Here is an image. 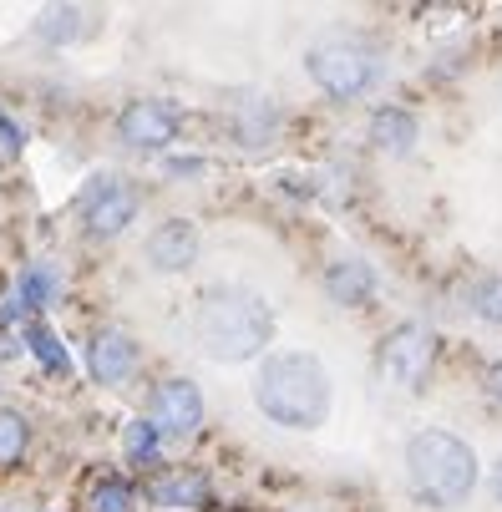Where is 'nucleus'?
I'll return each mask as SVG.
<instances>
[{
  "instance_id": "f257e3e1",
  "label": "nucleus",
  "mask_w": 502,
  "mask_h": 512,
  "mask_svg": "<svg viewBox=\"0 0 502 512\" xmlns=\"http://www.w3.org/2000/svg\"><path fill=\"white\" fill-rule=\"evenodd\" d=\"M193 340L208 360L244 365L269 350L274 340V310L264 295L244 284H208L193 305Z\"/></svg>"
},
{
  "instance_id": "f03ea898",
  "label": "nucleus",
  "mask_w": 502,
  "mask_h": 512,
  "mask_svg": "<svg viewBox=\"0 0 502 512\" xmlns=\"http://www.w3.org/2000/svg\"><path fill=\"white\" fill-rule=\"evenodd\" d=\"M330 371L325 360L310 350H279L264 355L259 376H254V406L264 411V421L284 426V431H315L330 416Z\"/></svg>"
},
{
  "instance_id": "7ed1b4c3",
  "label": "nucleus",
  "mask_w": 502,
  "mask_h": 512,
  "mask_svg": "<svg viewBox=\"0 0 502 512\" xmlns=\"http://www.w3.org/2000/svg\"><path fill=\"white\" fill-rule=\"evenodd\" d=\"M406 487L426 507H462L477 487V452L457 431L426 426L406 442Z\"/></svg>"
},
{
  "instance_id": "20e7f679",
  "label": "nucleus",
  "mask_w": 502,
  "mask_h": 512,
  "mask_svg": "<svg viewBox=\"0 0 502 512\" xmlns=\"http://www.w3.org/2000/svg\"><path fill=\"white\" fill-rule=\"evenodd\" d=\"M381 51L376 41L366 36H355V31H330L320 36L310 51H305V71H310V82L335 97V102H355V97H366L376 82H381Z\"/></svg>"
},
{
  "instance_id": "39448f33",
  "label": "nucleus",
  "mask_w": 502,
  "mask_h": 512,
  "mask_svg": "<svg viewBox=\"0 0 502 512\" xmlns=\"http://www.w3.org/2000/svg\"><path fill=\"white\" fill-rule=\"evenodd\" d=\"M437 350H442V345H437V330H426V325L406 320V325H396V330L381 340L376 365H381V376H386L391 386L421 391L426 376H432V365H437Z\"/></svg>"
},
{
  "instance_id": "423d86ee",
  "label": "nucleus",
  "mask_w": 502,
  "mask_h": 512,
  "mask_svg": "<svg viewBox=\"0 0 502 512\" xmlns=\"http://www.w3.org/2000/svg\"><path fill=\"white\" fill-rule=\"evenodd\" d=\"M82 229H87V239H117L132 218H137V208H142V193L127 183V178H117V173H97L92 183H87V193H82Z\"/></svg>"
},
{
  "instance_id": "0eeeda50",
  "label": "nucleus",
  "mask_w": 502,
  "mask_h": 512,
  "mask_svg": "<svg viewBox=\"0 0 502 512\" xmlns=\"http://www.w3.org/2000/svg\"><path fill=\"white\" fill-rule=\"evenodd\" d=\"M178 127H183V112L163 97H137L122 107L117 117V137L127 148H142V153H163L178 142Z\"/></svg>"
},
{
  "instance_id": "6e6552de",
  "label": "nucleus",
  "mask_w": 502,
  "mask_h": 512,
  "mask_svg": "<svg viewBox=\"0 0 502 512\" xmlns=\"http://www.w3.org/2000/svg\"><path fill=\"white\" fill-rule=\"evenodd\" d=\"M148 421H153L163 436H173V442H188V436L203 426V391H198L188 376L158 381L153 396H148Z\"/></svg>"
},
{
  "instance_id": "1a4fd4ad",
  "label": "nucleus",
  "mask_w": 502,
  "mask_h": 512,
  "mask_svg": "<svg viewBox=\"0 0 502 512\" xmlns=\"http://www.w3.org/2000/svg\"><path fill=\"white\" fill-rule=\"evenodd\" d=\"M137 340L122 330V325H107V330H97L92 335V345H87V371H92V381L97 386H127L132 376H137Z\"/></svg>"
},
{
  "instance_id": "9d476101",
  "label": "nucleus",
  "mask_w": 502,
  "mask_h": 512,
  "mask_svg": "<svg viewBox=\"0 0 502 512\" xmlns=\"http://www.w3.org/2000/svg\"><path fill=\"white\" fill-rule=\"evenodd\" d=\"M142 259H148V269H158V274H188L193 259H198V229L188 224V218H163V224L148 234V244H142Z\"/></svg>"
},
{
  "instance_id": "9b49d317",
  "label": "nucleus",
  "mask_w": 502,
  "mask_h": 512,
  "mask_svg": "<svg viewBox=\"0 0 502 512\" xmlns=\"http://www.w3.org/2000/svg\"><path fill=\"white\" fill-rule=\"evenodd\" d=\"M325 295L345 310H366L376 300V269L366 259H335L325 269Z\"/></svg>"
},
{
  "instance_id": "f8f14e48",
  "label": "nucleus",
  "mask_w": 502,
  "mask_h": 512,
  "mask_svg": "<svg viewBox=\"0 0 502 512\" xmlns=\"http://www.w3.org/2000/svg\"><path fill=\"white\" fill-rule=\"evenodd\" d=\"M416 137H421V127H416V117H411L406 107H376V112H371V148H376V153L406 158V153L416 148Z\"/></svg>"
},
{
  "instance_id": "ddd939ff",
  "label": "nucleus",
  "mask_w": 502,
  "mask_h": 512,
  "mask_svg": "<svg viewBox=\"0 0 502 512\" xmlns=\"http://www.w3.org/2000/svg\"><path fill=\"white\" fill-rule=\"evenodd\" d=\"M229 127H234V142H249V148H264V142L279 132V107H274L269 97H239V102H234V117H229Z\"/></svg>"
},
{
  "instance_id": "4468645a",
  "label": "nucleus",
  "mask_w": 502,
  "mask_h": 512,
  "mask_svg": "<svg viewBox=\"0 0 502 512\" xmlns=\"http://www.w3.org/2000/svg\"><path fill=\"white\" fill-rule=\"evenodd\" d=\"M148 497L158 502V507H203L208 497H213V487H208V477L203 472H163V477H153V487H148Z\"/></svg>"
},
{
  "instance_id": "2eb2a0df",
  "label": "nucleus",
  "mask_w": 502,
  "mask_h": 512,
  "mask_svg": "<svg viewBox=\"0 0 502 512\" xmlns=\"http://www.w3.org/2000/svg\"><path fill=\"white\" fill-rule=\"evenodd\" d=\"M46 41H82L97 31V16L92 11H77V6H61V11H46L41 26H36Z\"/></svg>"
},
{
  "instance_id": "dca6fc26",
  "label": "nucleus",
  "mask_w": 502,
  "mask_h": 512,
  "mask_svg": "<svg viewBox=\"0 0 502 512\" xmlns=\"http://www.w3.org/2000/svg\"><path fill=\"white\" fill-rule=\"evenodd\" d=\"M122 447H127V457H132L137 467H158V457H163V431H158L153 421H132L127 436H122Z\"/></svg>"
},
{
  "instance_id": "f3484780",
  "label": "nucleus",
  "mask_w": 502,
  "mask_h": 512,
  "mask_svg": "<svg viewBox=\"0 0 502 512\" xmlns=\"http://www.w3.org/2000/svg\"><path fill=\"white\" fill-rule=\"evenodd\" d=\"M31 447V426L21 411H0V467H16Z\"/></svg>"
},
{
  "instance_id": "a211bd4d",
  "label": "nucleus",
  "mask_w": 502,
  "mask_h": 512,
  "mask_svg": "<svg viewBox=\"0 0 502 512\" xmlns=\"http://www.w3.org/2000/svg\"><path fill=\"white\" fill-rule=\"evenodd\" d=\"M26 340H31V355H36V360L46 365L51 376H66V371H71V360H66V350H61V340H56V330H51V325L31 320Z\"/></svg>"
},
{
  "instance_id": "6ab92c4d",
  "label": "nucleus",
  "mask_w": 502,
  "mask_h": 512,
  "mask_svg": "<svg viewBox=\"0 0 502 512\" xmlns=\"http://www.w3.org/2000/svg\"><path fill=\"white\" fill-rule=\"evenodd\" d=\"M137 507V487L127 477H102L92 487V512H132Z\"/></svg>"
},
{
  "instance_id": "aec40b11",
  "label": "nucleus",
  "mask_w": 502,
  "mask_h": 512,
  "mask_svg": "<svg viewBox=\"0 0 502 512\" xmlns=\"http://www.w3.org/2000/svg\"><path fill=\"white\" fill-rule=\"evenodd\" d=\"M472 315L487 325H502V274H487L472 284Z\"/></svg>"
},
{
  "instance_id": "412c9836",
  "label": "nucleus",
  "mask_w": 502,
  "mask_h": 512,
  "mask_svg": "<svg viewBox=\"0 0 502 512\" xmlns=\"http://www.w3.org/2000/svg\"><path fill=\"white\" fill-rule=\"evenodd\" d=\"M0 137H6V148H11V153L21 148V127H16V122H11L6 112H0Z\"/></svg>"
},
{
  "instance_id": "4be33fe9",
  "label": "nucleus",
  "mask_w": 502,
  "mask_h": 512,
  "mask_svg": "<svg viewBox=\"0 0 502 512\" xmlns=\"http://www.w3.org/2000/svg\"><path fill=\"white\" fill-rule=\"evenodd\" d=\"M487 396H492V401H502V360H492V365H487Z\"/></svg>"
},
{
  "instance_id": "5701e85b",
  "label": "nucleus",
  "mask_w": 502,
  "mask_h": 512,
  "mask_svg": "<svg viewBox=\"0 0 502 512\" xmlns=\"http://www.w3.org/2000/svg\"><path fill=\"white\" fill-rule=\"evenodd\" d=\"M168 173H203V158H168Z\"/></svg>"
},
{
  "instance_id": "b1692460",
  "label": "nucleus",
  "mask_w": 502,
  "mask_h": 512,
  "mask_svg": "<svg viewBox=\"0 0 502 512\" xmlns=\"http://www.w3.org/2000/svg\"><path fill=\"white\" fill-rule=\"evenodd\" d=\"M492 492H497V502H502V457H497V467H492Z\"/></svg>"
}]
</instances>
